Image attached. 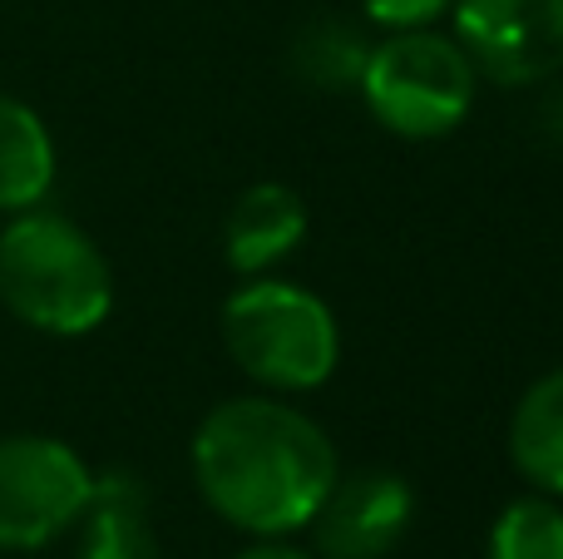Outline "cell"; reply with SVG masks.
I'll return each instance as SVG.
<instances>
[{
    "mask_svg": "<svg viewBox=\"0 0 563 559\" xmlns=\"http://www.w3.org/2000/svg\"><path fill=\"white\" fill-rule=\"evenodd\" d=\"M336 475L327 431L273 396L213 406L194 436V481L203 501L257 540H282L311 525Z\"/></svg>",
    "mask_w": 563,
    "mask_h": 559,
    "instance_id": "6da1fadb",
    "label": "cell"
},
{
    "mask_svg": "<svg viewBox=\"0 0 563 559\" xmlns=\"http://www.w3.org/2000/svg\"><path fill=\"white\" fill-rule=\"evenodd\" d=\"M0 303L49 337H85L114 307V273L85 228L25 208L0 233Z\"/></svg>",
    "mask_w": 563,
    "mask_h": 559,
    "instance_id": "7a4b0ae2",
    "label": "cell"
},
{
    "mask_svg": "<svg viewBox=\"0 0 563 559\" xmlns=\"http://www.w3.org/2000/svg\"><path fill=\"white\" fill-rule=\"evenodd\" d=\"M223 347L267 392H317L341 357L331 307L282 277H257L228 297Z\"/></svg>",
    "mask_w": 563,
    "mask_h": 559,
    "instance_id": "3957f363",
    "label": "cell"
},
{
    "mask_svg": "<svg viewBox=\"0 0 563 559\" xmlns=\"http://www.w3.org/2000/svg\"><path fill=\"white\" fill-rule=\"evenodd\" d=\"M475 75L460 40L430 30H396L390 40L371 45L361 69L366 109L400 139H440L465 124L475 105Z\"/></svg>",
    "mask_w": 563,
    "mask_h": 559,
    "instance_id": "277c9868",
    "label": "cell"
},
{
    "mask_svg": "<svg viewBox=\"0 0 563 559\" xmlns=\"http://www.w3.org/2000/svg\"><path fill=\"white\" fill-rule=\"evenodd\" d=\"M95 471L55 436L0 441V550H40L79 525Z\"/></svg>",
    "mask_w": 563,
    "mask_h": 559,
    "instance_id": "5b68a950",
    "label": "cell"
},
{
    "mask_svg": "<svg viewBox=\"0 0 563 559\" xmlns=\"http://www.w3.org/2000/svg\"><path fill=\"white\" fill-rule=\"evenodd\" d=\"M455 35L495 85H539L563 69V0H455Z\"/></svg>",
    "mask_w": 563,
    "mask_h": 559,
    "instance_id": "8992f818",
    "label": "cell"
},
{
    "mask_svg": "<svg viewBox=\"0 0 563 559\" xmlns=\"http://www.w3.org/2000/svg\"><path fill=\"white\" fill-rule=\"evenodd\" d=\"M416 495L396 471H356L336 475L321 511L311 515L317 550L327 559H380L400 545Z\"/></svg>",
    "mask_w": 563,
    "mask_h": 559,
    "instance_id": "52a82bcc",
    "label": "cell"
},
{
    "mask_svg": "<svg viewBox=\"0 0 563 559\" xmlns=\"http://www.w3.org/2000/svg\"><path fill=\"white\" fill-rule=\"evenodd\" d=\"M307 233V204L287 184H253L238 194L233 213L223 223V253L233 273H267L291 253Z\"/></svg>",
    "mask_w": 563,
    "mask_h": 559,
    "instance_id": "ba28073f",
    "label": "cell"
},
{
    "mask_svg": "<svg viewBox=\"0 0 563 559\" xmlns=\"http://www.w3.org/2000/svg\"><path fill=\"white\" fill-rule=\"evenodd\" d=\"M75 559H158L148 495L134 475L109 471L95 475L89 505L79 515V555Z\"/></svg>",
    "mask_w": 563,
    "mask_h": 559,
    "instance_id": "9c48e42d",
    "label": "cell"
},
{
    "mask_svg": "<svg viewBox=\"0 0 563 559\" xmlns=\"http://www.w3.org/2000/svg\"><path fill=\"white\" fill-rule=\"evenodd\" d=\"M55 184V139L15 95H0V213L40 208Z\"/></svg>",
    "mask_w": 563,
    "mask_h": 559,
    "instance_id": "30bf717a",
    "label": "cell"
},
{
    "mask_svg": "<svg viewBox=\"0 0 563 559\" xmlns=\"http://www.w3.org/2000/svg\"><path fill=\"white\" fill-rule=\"evenodd\" d=\"M509 456L519 475L539 491L563 495V366L539 376L515 406L509 421Z\"/></svg>",
    "mask_w": 563,
    "mask_h": 559,
    "instance_id": "8fae6325",
    "label": "cell"
},
{
    "mask_svg": "<svg viewBox=\"0 0 563 559\" xmlns=\"http://www.w3.org/2000/svg\"><path fill=\"white\" fill-rule=\"evenodd\" d=\"M366 55H371V45L356 25H346V20H317L291 45V69L311 89H356Z\"/></svg>",
    "mask_w": 563,
    "mask_h": 559,
    "instance_id": "7c38bea8",
    "label": "cell"
},
{
    "mask_svg": "<svg viewBox=\"0 0 563 559\" xmlns=\"http://www.w3.org/2000/svg\"><path fill=\"white\" fill-rule=\"evenodd\" d=\"M489 559H563V511L544 495L505 505L489 530Z\"/></svg>",
    "mask_w": 563,
    "mask_h": 559,
    "instance_id": "4fadbf2b",
    "label": "cell"
},
{
    "mask_svg": "<svg viewBox=\"0 0 563 559\" xmlns=\"http://www.w3.org/2000/svg\"><path fill=\"white\" fill-rule=\"evenodd\" d=\"M361 6L386 30H426L430 20H440L455 0H361Z\"/></svg>",
    "mask_w": 563,
    "mask_h": 559,
    "instance_id": "5bb4252c",
    "label": "cell"
},
{
    "mask_svg": "<svg viewBox=\"0 0 563 559\" xmlns=\"http://www.w3.org/2000/svg\"><path fill=\"white\" fill-rule=\"evenodd\" d=\"M233 559H311V555H301L297 545H282V540H257V545H247V550L233 555Z\"/></svg>",
    "mask_w": 563,
    "mask_h": 559,
    "instance_id": "9a60e30c",
    "label": "cell"
}]
</instances>
